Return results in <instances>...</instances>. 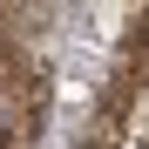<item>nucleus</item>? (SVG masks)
I'll return each instance as SVG.
<instances>
[{
	"label": "nucleus",
	"instance_id": "nucleus-1",
	"mask_svg": "<svg viewBox=\"0 0 149 149\" xmlns=\"http://www.w3.org/2000/svg\"><path fill=\"white\" fill-rule=\"evenodd\" d=\"M0 149H7V122H0Z\"/></svg>",
	"mask_w": 149,
	"mask_h": 149
}]
</instances>
